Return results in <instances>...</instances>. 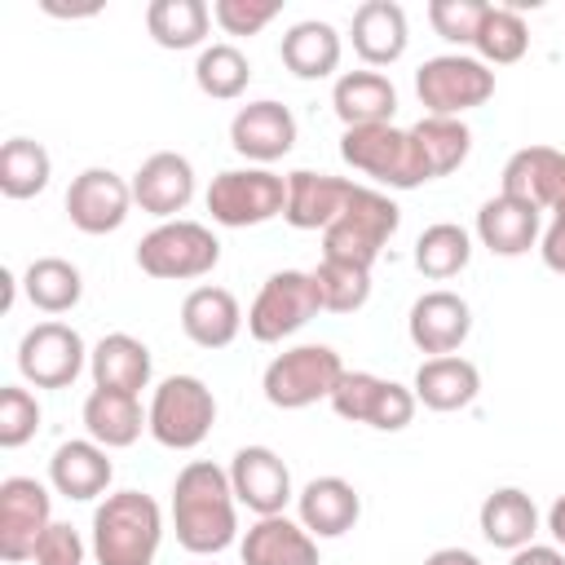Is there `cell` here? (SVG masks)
<instances>
[{"label":"cell","instance_id":"6da1fadb","mask_svg":"<svg viewBox=\"0 0 565 565\" xmlns=\"http://www.w3.org/2000/svg\"><path fill=\"white\" fill-rule=\"evenodd\" d=\"M172 530L177 543L194 556H216L238 534V499L230 468L212 459H190L172 481Z\"/></svg>","mask_w":565,"mask_h":565},{"label":"cell","instance_id":"7a4b0ae2","mask_svg":"<svg viewBox=\"0 0 565 565\" xmlns=\"http://www.w3.org/2000/svg\"><path fill=\"white\" fill-rule=\"evenodd\" d=\"M163 543V512L146 490H115L93 512L97 565H154Z\"/></svg>","mask_w":565,"mask_h":565},{"label":"cell","instance_id":"3957f363","mask_svg":"<svg viewBox=\"0 0 565 565\" xmlns=\"http://www.w3.org/2000/svg\"><path fill=\"white\" fill-rule=\"evenodd\" d=\"M397 225H402V212L384 190L353 185L344 212L322 230V260H344V265L371 269L375 256L384 252V243L397 234Z\"/></svg>","mask_w":565,"mask_h":565},{"label":"cell","instance_id":"277c9868","mask_svg":"<svg viewBox=\"0 0 565 565\" xmlns=\"http://www.w3.org/2000/svg\"><path fill=\"white\" fill-rule=\"evenodd\" d=\"M340 159L388 185V190H415L428 181V168H424V154L411 137V128H397V124H366V128H344L340 137Z\"/></svg>","mask_w":565,"mask_h":565},{"label":"cell","instance_id":"5b68a950","mask_svg":"<svg viewBox=\"0 0 565 565\" xmlns=\"http://www.w3.org/2000/svg\"><path fill=\"white\" fill-rule=\"evenodd\" d=\"M344 380V362L331 344H296V349H282L265 375H260V388H265V402L278 406V411H305L313 402H331L335 384Z\"/></svg>","mask_w":565,"mask_h":565},{"label":"cell","instance_id":"8992f818","mask_svg":"<svg viewBox=\"0 0 565 565\" xmlns=\"http://www.w3.org/2000/svg\"><path fill=\"white\" fill-rule=\"evenodd\" d=\"M150 437L168 450H194L216 424V397L199 375H168L150 397Z\"/></svg>","mask_w":565,"mask_h":565},{"label":"cell","instance_id":"52a82bcc","mask_svg":"<svg viewBox=\"0 0 565 565\" xmlns=\"http://www.w3.org/2000/svg\"><path fill=\"white\" fill-rule=\"evenodd\" d=\"M221 260V243L207 225L199 221H159L141 243H137V265L150 278L163 282H185V278H203L212 274Z\"/></svg>","mask_w":565,"mask_h":565},{"label":"cell","instance_id":"ba28073f","mask_svg":"<svg viewBox=\"0 0 565 565\" xmlns=\"http://www.w3.org/2000/svg\"><path fill=\"white\" fill-rule=\"evenodd\" d=\"M207 212L225 230L265 225L287 212V177L269 168H225L207 185Z\"/></svg>","mask_w":565,"mask_h":565},{"label":"cell","instance_id":"9c48e42d","mask_svg":"<svg viewBox=\"0 0 565 565\" xmlns=\"http://www.w3.org/2000/svg\"><path fill=\"white\" fill-rule=\"evenodd\" d=\"M415 93H419L428 115L459 119L463 110L490 102L494 71L481 57H468V53H437L415 71Z\"/></svg>","mask_w":565,"mask_h":565},{"label":"cell","instance_id":"30bf717a","mask_svg":"<svg viewBox=\"0 0 565 565\" xmlns=\"http://www.w3.org/2000/svg\"><path fill=\"white\" fill-rule=\"evenodd\" d=\"M318 309L322 305H318L313 274H305V269H278L256 291V300L247 309V331L260 344H278L287 335H296L309 318H318Z\"/></svg>","mask_w":565,"mask_h":565},{"label":"cell","instance_id":"8fae6325","mask_svg":"<svg viewBox=\"0 0 565 565\" xmlns=\"http://www.w3.org/2000/svg\"><path fill=\"white\" fill-rule=\"evenodd\" d=\"M415 393L397 380L371 375V371H344V380L331 393V411L349 424H366L380 433H402L415 419Z\"/></svg>","mask_w":565,"mask_h":565},{"label":"cell","instance_id":"7c38bea8","mask_svg":"<svg viewBox=\"0 0 565 565\" xmlns=\"http://www.w3.org/2000/svg\"><path fill=\"white\" fill-rule=\"evenodd\" d=\"M84 358H88V349H84L79 331L57 322V318L35 322L22 335V344H18V371L35 388H66V384H75V375L84 371Z\"/></svg>","mask_w":565,"mask_h":565},{"label":"cell","instance_id":"4fadbf2b","mask_svg":"<svg viewBox=\"0 0 565 565\" xmlns=\"http://www.w3.org/2000/svg\"><path fill=\"white\" fill-rule=\"evenodd\" d=\"M53 525V499L35 477H4L0 481V556L31 561L40 534Z\"/></svg>","mask_w":565,"mask_h":565},{"label":"cell","instance_id":"5bb4252c","mask_svg":"<svg viewBox=\"0 0 565 565\" xmlns=\"http://www.w3.org/2000/svg\"><path fill=\"white\" fill-rule=\"evenodd\" d=\"M132 181L110 168H84L66 190V216L79 234H115L128 221Z\"/></svg>","mask_w":565,"mask_h":565},{"label":"cell","instance_id":"9a60e30c","mask_svg":"<svg viewBox=\"0 0 565 565\" xmlns=\"http://www.w3.org/2000/svg\"><path fill=\"white\" fill-rule=\"evenodd\" d=\"M230 486L243 508L256 516H278L291 503V468L269 446H243L230 459Z\"/></svg>","mask_w":565,"mask_h":565},{"label":"cell","instance_id":"2e32d148","mask_svg":"<svg viewBox=\"0 0 565 565\" xmlns=\"http://www.w3.org/2000/svg\"><path fill=\"white\" fill-rule=\"evenodd\" d=\"M472 331V309L459 291H424L415 305H411V318H406V335L419 353L428 358H446L455 353Z\"/></svg>","mask_w":565,"mask_h":565},{"label":"cell","instance_id":"e0dca14e","mask_svg":"<svg viewBox=\"0 0 565 565\" xmlns=\"http://www.w3.org/2000/svg\"><path fill=\"white\" fill-rule=\"evenodd\" d=\"M230 146L252 159L256 168L282 159L291 146H296V115L274 102V97H260V102H247L238 106V115L230 119Z\"/></svg>","mask_w":565,"mask_h":565},{"label":"cell","instance_id":"ac0fdd59","mask_svg":"<svg viewBox=\"0 0 565 565\" xmlns=\"http://www.w3.org/2000/svg\"><path fill=\"white\" fill-rule=\"evenodd\" d=\"M499 194H512L539 212L565 207V150L556 146H525L503 163Z\"/></svg>","mask_w":565,"mask_h":565},{"label":"cell","instance_id":"d6986e66","mask_svg":"<svg viewBox=\"0 0 565 565\" xmlns=\"http://www.w3.org/2000/svg\"><path fill=\"white\" fill-rule=\"evenodd\" d=\"M190 199H194V163L177 150H159L132 172V203L159 221H177V212H185Z\"/></svg>","mask_w":565,"mask_h":565},{"label":"cell","instance_id":"ffe728a7","mask_svg":"<svg viewBox=\"0 0 565 565\" xmlns=\"http://www.w3.org/2000/svg\"><path fill=\"white\" fill-rule=\"evenodd\" d=\"M349 194H353V181L296 168V172H287V212L282 216L291 230H327L344 212Z\"/></svg>","mask_w":565,"mask_h":565},{"label":"cell","instance_id":"44dd1931","mask_svg":"<svg viewBox=\"0 0 565 565\" xmlns=\"http://www.w3.org/2000/svg\"><path fill=\"white\" fill-rule=\"evenodd\" d=\"M477 238L494 256H525L543 238V212L512 194H494L477 212Z\"/></svg>","mask_w":565,"mask_h":565},{"label":"cell","instance_id":"7402d4cb","mask_svg":"<svg viewBox=\"0 0 565 565\" xmlns=\"http://www.w3.org/2000/svg\"><path fill=\"white\" fill-rule=\"evenodd\" d=\"M238 556L243 565H318V539L287 512L256 516V525L238 543Z\"/></svg>","mask_w":565,"mask_h":565},{"label":"cell","instance_id":"603a6c76","mask_svg":"<svg viewBox=\"0 0 565 565\" xmlns=\"http://www.w3.org/2000/svg\"><path fill=\"white\" fill-rule=\"evenodd\" d=\"M353 53L366 66H393L406 53L411 26H406V9L397 0H366L353 9Z\"/></svg>","mask_w":565,"mask_h":565},{"label":"cell","instance_id":"cb8c5ba5","mask_svg":"<svg viewBox=\"0 0 565 565\" xmlns=\"http://www.w3.org/2000/svg\"><path fill=\"white\" fill-rule=\"evenodd\" d=\"M296 512L300 525L313 539H340L358 525L362 516V494L344 481V477H313L300 494H296Z\"/></svg>","mask_w":565,"mask_h":565},{"label":"cell","instance_id":"d4e9b609","mask_svg":"<svg viewBox=\"0 0 565 565\" xmlns=\"http://www.w3.org/2000/svg\"><path fill=\"white\" fill-rule=\"evenodd\" d=\"M415 402H424L428 411H463L477 402L481 393V371L477 362L459 358V353H446V358H424L419 371H415V384H411Z\"/></svg>","mask_w":565,"mask_h":565},{"label":"cell","instance_id":"484cf974","mask_svg":"<svg viewBox=\"0 0 565 565\" xmlns=\"http://www.w3.org/2000/svg\"><path fill=\"white\" fill-rule=\"evenodd\" d=\"M110 477H115L110 455L93 437H71L49 459V481L66 499H97V494H106Z\"/></svg>","mask_w":565,"mask_h":565},{"label":"cell","instance_id":"4316f807","mask_svg":"<svg viewBox=\"0 0 565 565\" xmlns=\"http://www.w3.org/2000/svg\"><path fill=\"white\" fill-rule=\"evenodd\" d=\"M331 110L340 115L344 128H366V124H393L397 110V88L384 71H344L331 88Z\"/></svg>","mask_w":565,"mask_h":565},{"label":"cell","instance_id":"83f0119b","mask_svg":"<svg viewBox=\"0 0 565 565\" xmlns=\"http://www.w3.org/2000/svg\"><path fill=\"white\" fill-rule=\"evenodd\" d=\"M181 331L199 344V349H225L238 340L243 331V309L234 300V291L225 287H194L181 300Z\"/></svg>","mask_w":565,"mask_h":565},{"label":"cell","instance_id":"f1b7e54d","mask_svg":"<svg viewBox=\"0 0 565 565\" xmlns=\"http://www.w3.org/2000/svg\"><path fill=\"white\" fill-rule=\"evenodd\" d=\"M88 371H93V388H110V393H132L137 397L150 384V349L128 331H110L88 353Z\"/></svg>","mask_w":565,"mask_h":565},{"label":"cell","instance_id":"f546056e","mask_svg":"<svg viewBox=\"0 0 565 565\" xmlns=\"http://www.w3.org/2000/svg\"><path fill=\"white\" fill-rule=\"evenodd\" d=\"M477 521H481L486 543H494V547H503V552H516V547L534 543V534H539V508H534V499H530L521 486H499V490H490V494L481 499Z\"/></svg>","mask_w":565,"mask_h":565},{"label":"cell","instance_id":"4dcf8cb0","mask_svg":"<svg viewBox=\"0 0 565 565\" xmlns=\"http://www.w3.org/2000/svg\"><path fill=\"white\" fill-rule=\"evenodd\" d=\"M340 53H344L340 31H335L331 22H322V18L296 22V26L282 35V44H278V57H282V66H287L296 79H327V75L340 66Z\"/></svg>","mask_w":565,"mask_h":565},{"label":"cell","instance_id":"1f68e13d","mask_svg":"<svg viewBox=\"0 0 565 565\" xmlns=\"http://www.w3.org/2000/svg\"><path fill=\"white\" fill-rule=\"evenodd\" d=\"M84 428L97 446L106 450H124L141 437V428H150L141 402L132 393H110V388H93L84 397Z\"/></svg>","mask_w":565,"mask_h":565},{"label":"cell","instance_id":"d6a6232c","mask_svg":"<svg viewBox=\"0 0 565 565\" xmlns=\"http://www.w3.org/2000/svg\"><path fill=\"white\" fill-rule=\"evenodd\" d=\"M212 26V9L203 0H150L146 9V31L154 35L159 49H194L203 44Z\"/></svg>","mask_w":565,"mask_h":565},{"label":"cell","instance_id":"836d02e7","mask_svg":"<svg viewBox=\"0 0 565 565\" xmlns=\"http://www.w3.org/2000/svg\"><path fill=\"white\" fill-rule=\"evenodd\" d=\"M411 137L424 154V168H428V181L455 172L468 150H472V132L463 119H446V115H424L419 124H411Z\"/></svg>","mask_w":565,"mask_h":565},{"label":"cell","instance_id":"e575fe53","mask_svg":"<svg viewBox=\"0 0 565 565\" xmlns=\"http://www.w3.org/2000/svg\"><path fill=\"white\" fill-rule=\"evenodd\" d=\"M22 291H26V300H31L40 313H66V309L79 305L84 278H79V269H75L71 260H62V256H40V260L26 265Z\"/></svg>","mask_w":565,"mask_h":565},{"label":"cell","instance_id":"d590c367","mask_svg":"<svg viewBox=\"0 0 565 565\" xmlns=\"http://www.w3.org/2000/svg\"><path fill=\"white\" fill-rule=\"evenodd\" d=\"M53 177V159L40 141L31 137H9L0 146V194L4 199H35L44 194Z\"/></svg>","mask_w":565,"mask_h":565},{"label":"cell","instance_id":"8d00e7d4","mask_svg":"<svg viewBox=\"0 0 565 565\" xmlns=\"http://www.w3.org/2000/svg\"><path fill=\"white\" fill-rule=\"evenodd\" d=\"M468 260H472V238L455 221H437L415 238V269L433 282L455 278L459 269H468Z\"/></svg>","mask_w":565,"mask_h":565},{"label":"cell","instance_id":"74e56055","mask_svg":"<svg viewBox=\"0 0 565 565\" xmlns=\"http://www.w3.org/2000/svg\"><path fill=\"white\" fill-rule=\"evenodd\" d=\"M247 79H252V62H247V53H243L238 44H207V49L199 53V62H194V84H199V93H207L212 102H234V97H243Z\"/></svg>","mask_w":565,"mask_h":565},{"label":"cell","instance_id":"f35d334b","mask_svg":"<svg viewBox=\"0 0 565 565\" xmlns=\"http://www.w3.org/2000/svg\"><path fill=\"white\" fill-rule=\"evenodd\" d=\"M472 49L481 53L486 66H490V62H494V66L521 62L525 49H530V26H525V18H521L516 9L490 4L486 18H481V31H477V40H472Z\"/></svg>","mask_w":565,"mask_h":565},{"label":"cell","instance_id":"ab89813d","mask_svg":"<svg viewBox=\"0 0 565 565\" xmlns=\"http://www.w3.org/2000/svg\"><path fill=\"white\" fill-rule=\"evenodd\" d=\"M313 287H318V305L327 313H358L371 300V269L362 265H344V260H318Z\"/></svg>","mask_w":565,"mask_h":565},{"label":"cell","instance_id":"60d3db41","mask_svg":"<svg viewBox=\"0 0 565 565\" xmlns=\"http://www.w3.org/2000/svg\"><path fill=\"white\" fill-rule=\"evenodd\" d=\"M40 428V402L35 393L18 388V384H4L0 388V446L4 450H18L35 437Z\"/></svg>","mask_w":565,"mask_h":565},{"label":"cell","instance_id":"b9f144b4","mask_svg":"<svg viewBox=\"0 0 565 565\" xmlns=\"http://www.w3.org/2000/svg\"><path fill=\"white\" fill-rule=\"evenodd\" d=\"M486 0H428V22L450 44H472L486 18Z\"/></svg>","mask_w":565,"mask_h":565},{"label":"cell","instance_id":"7bdbcfd3","mask_svg":"<svg viewBox=\"0 0 565 565\" xmlns=\"http://www.w3.org/2000/svg\"><path fill=\"white\" fill-rule=\"evenodd\" d=\"M278 9H282L278 0H216L212 18L225 35H256L278 18Z\"/></svg>","mask_w":565,"mask_h":565},{"label":"cell","instance_id":"ee69618b","mask_svg":"<svg viewBox=\"0 0 565 565\" xmlns=\"http://www.w3.org/2000/svg\"><path fill=\"white\" fill-rule=\"evenodd\" d=\"M31 561L35 565H84V539H79V530H71L66 521H53L40 534Z\"/></svg>","mask_w":565,"mask_h":565},{"label":"cell","instance_id":"f6af8a7d","mask_svg":"<svg viewBox=\"0 0 565 565\" xmlns=\"http://www.w3.org/2000/svg\"><path fill=\"white\" fill-rule=\"evenodd\" d=\"M539 256H543V265L552 274H565V207L552 212V221H547V230L539 238Z\"/></svg>","mask_w":565,"mask_h":565},{"label":"cell","instance_id":"bcb514c9","mask_svg":"<svg viewBox=\"0 0 565 565\" xmlns=\"http://www.w3.org/2000/svg\"><path fill=\"white\" fill-rule=\"evenodd\" d=\"M508 565H565V552L556 543H525L512 552Z\"/></svg>","mask_w":565,"mask_h":565},{"label":"cell","instance_id":"7dc6e473","mask_svg":"<svg viewBox=\"0 0 565 565\" xmlns=\"http://www.w3.org/2000/svg\"><path fill=\"white\" fill-rule=\"evenodd\" d=\"M424 565H486V561L468 547H437V552L424 556Z\"/></svg>","mask_w":565,"mask_h":565},{"label":"cell","instance_id":"c3c4849f","mask_svg":"<svg viewBox=\"0 0 565 565\" xmlns=\"http://www.w3.org/2000/svg\"><path fill=\"white\" fill-rule=\"evenodd\" d=\"M547 534L556 539V547H565V494L547 508Z\"/></svg>","mask_w":565,"mask_h":565}]
</instances>
